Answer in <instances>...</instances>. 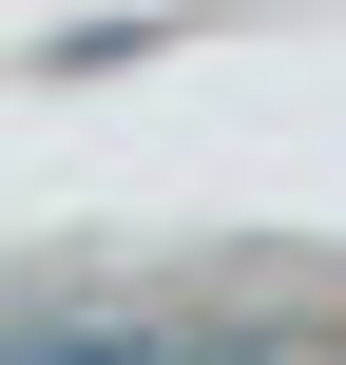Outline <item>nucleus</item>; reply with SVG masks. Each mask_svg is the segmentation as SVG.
<instances>
[{"instance_id":"nucleus-1","label":"nucleus","mask_w":346,"mask_h":365,"mask_svg":"<svg viewBox=\"0 0 346 365\" xmlns=\"http://www.w3.org/2000/svg\"><path fill=\"white\" fill-rule=\"evenodd\" d=\"M58 365H154V346H58Z\"/></svg>"}]
</instances>
